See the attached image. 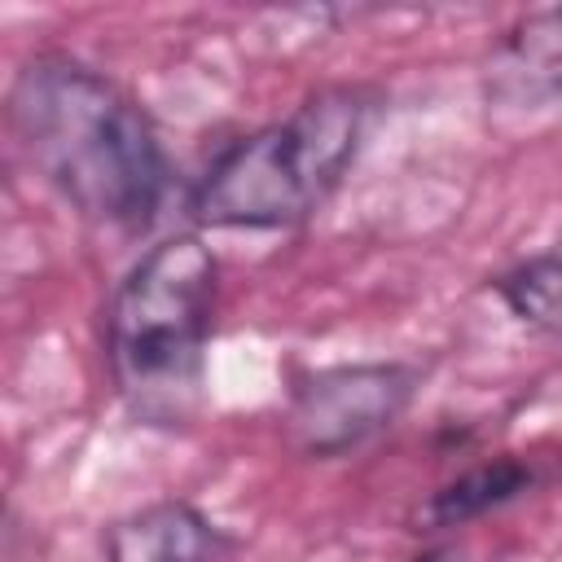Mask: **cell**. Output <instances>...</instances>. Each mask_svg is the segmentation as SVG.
Segmentation results:
<instances>
[{"label":"cell","instance_id":"8","mask_svg":"<svg viewBox=\"0 0 562 562\" xmlns=\"http://www.w3.org/2000/svg\"><path fill=\"white\" fill-rule=\"evenodd\" d=\"M509 312L544 334H562V255H536L501 277Z\"/></svg>","mask_w":562,"mask_h":562},{"label":"cell","instance_id":"6","mask_svg":"<svg viewBox=\"0 0 562 562\" xmlns=\"http://www.w3.org/2000/svg\"><path fill=\"white\" fill-rule=\"evenodd\" d=\"M487 92L505 105H544L562 97V4L518 18L487 61Z\"/></svg>","mask_w":562,"mask_h":562},{"label":"cell","instance_id":"3","mask_svg":"<svg viewBox=\"0 0 562 562\" xmlns=\"http://www.w3.org/2000/svg\"><path fill=\"white\" fill-rule=\"evenodd\" d=\"M369 101L356 88H325L290 119L224 149L193 193L211 228H285L307 220L360 149Z\"/></svg>","mask_w":562,"mask_h":562},{"label":"cell","instance_id":"4","mask_svg":"<svg viewBox=\"0 0 562 562\" xmlns=\"http://www.w3.org/2000/svg\"><path fill=\"white\" fill-rule=\"evenodd\" d=\"M417 373L408 364H338L307 378L285 413V435L307 457H338L386 430L413 400Z\"/></svg>","mask_w":562,"mask_h":562},{"label":"cell","instance_id":"5","mask_svg":"<svg viewBox=\"0 0 562 562\" xmlns=\"http://www.w3.org/2000/svg\"><path fill=\"white\" fill-rule=\"evenodd\" d=\"M105 562H215L228 536L189 501H154L123 514L101 536Z\"/></svg>","mask_w":562,"mask_h":562},{"label":"cell","instance_id":"9","mask_svg":"<svg viewBox=\"0 0 562 562\" xmlns=\"http://www.w3.org/2000/svg\"><path fill=\"white\" fill-rule=\"evenodd\" d=\"M413 562H452V553H426V558H413Z\"/></svg>","mask_w":562,"mask_h":562},{"label":"cell","instance_id":"7","mask_svg":"<svg viewBox=\"0 0 562 562\" xmlns=\"http://www.w3.org/2000/svg\"><path fill=\"white\" fill-rule=\"evenodd\" d=\"M531 483V470L522 461H492V465H479V470H465L461 479L443 483L426 505H422V522L426 527H461L505 501H514L522 487Z\"/></svg>","mask_w":562,"mask_h":562},{"label":"cell","instance_id":"1","mask_svg":"<svg viewBox=\"0 0 562 562\" xmlns=\"http://www.w3.org/2000/svg\"><path fill=\"white\" fill-rule=\"evenodd\" d=\"M9 132L26 162L92 224L136 228L167 189V158L145 110L75 57H31L9 83Z\"/></svg>","mask_w":562,"mask_h":562},{"label":"cell","instance_id":"2","mask_svg":"<svg viewBox=\"0 0 562 562\" xmlns=\"http://www.w3.org/2000/svg\"><path fill=\"white\" fill-rule=\"evenodd\" d=\"M215 285L220 263L193 233L158 241L119 281L105 312V356L119 395L140 422L176 426L198 408Z\"/></svg>","mask_w":562,"mask_h":562}]
</instances>
